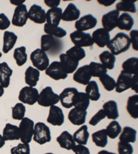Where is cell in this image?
I'll list each match as a JSON object with an SVG mask.
<instances>
[{
	"label": "cell",
	"instance_id": "49",
	"mask_svg": "<svg viewBox=\"0 0 138 154\" xmlns=\"http://www.w3.org/2000/svg\"><path fill=\"white\" fill-rule=\"evenodd\" d=\"M130 39L132 43L133 49L135 51L138 50V30H133L130 32Z\"/></svg>",
	"mask_w": 138,
	"mask_h": 154
},
{
	"label": "cell",
	"instance_id": "52",
	"mask_svg": "<svg viewBox=\"0 0 138 154\" xmlns=\"http://www.w3.org/2000/svg\"><path fill=\"white\" fill-rule=\"evenodd\" d=\"M44 4L50 8H56L60 4L59 0H45Z\"/></svg>",
	"mask_w": 138,
	"mask_h": 154
},
{
	"label": "cell",
	"instance_id": "45",
	"mask_svg": "<svg viewBox=\"0 0 138 154\" xmlns=\"http://www.w3.org/2000/svg\"><path fill=\"white\" fill-rule=\"evenodd\" d=\"M99 79H100V81L106 91H111L115 88L116 81L114 79L112 78L108 74H106L104 75L100 76Z\"/></svg>",
	"mask_w": 138,
	"mask_h": 154
},
{
	"label": "cell",
	"instance_id": "33",
	"mask_svg": "<svg viewBox=\"0 0 138 154\" xmlns=\"http://www.w3.org/2000/svg\"><path fill=\"white\" fill-rule=\"evenodd\" d=\"M85 91L90 100L98 101L100 98L101 94L99 90V86L95 81H91L87 84Z\"/></svg>",
	"mask_w": 138,
	"mask_h": 154
},
{
	"label": "cell",
	"instance_id": "23",
	"mask_svg": "<svg viewBox=\"0 0 138 154\" xmlns=\"http://www.w3.org/2000/svg\"><path fill=\"white\" fill-rule=\"evenodd\" d=\"M60 147L66 150H72L75 146V142L74 141L72 135L69 131H64L57 137L56 139Z\"/></svg>",
	"mask_w": 138,
	"mask_h": 154
},
{
	"label": "cell",
	"instance_id": "39",
	"mask_svg": "<svg viewBox=\"0 0 138 154\" xmlns=\"http://www.w3.org/2000/svg\"><path fill=\"white\" fill-rule=\"evenodd\" d=\"M106 132L107 136L111 139H115L122 131V127L116 120H113L106 127Z\"/></svg>",
	"mask_w": 138,
	"mask_h": 154
},
{
	"label": "cell",
	"instance_id": "48",
	"mask_svg": "<svg viewBox=\"0 0 138 154\" xmlns=\"http://www.w3.org/2000/svg\"><path fill=\"white\" fill-rule=\"evenodd\" d=\"M106 118V114L103 109H101L98 111L96 114L91 118L90 121H89V125L91 126H96L101 120H104Z\"/></svg>",
	"mask_w": 138,
	"mask_h": 154
},
{
	"label": "cell",
	"instance_id": "37",
	"mask_svg": "<svg viewBox=\"0 0 138 154\" xmlns=\"http://www.w3.org/2000/svg\"><path fill=\"white\" fill-rule=\"evenodd\" d=\"M137 63L138 59L137 57L129 58L122 63V70L132 75L137 74Z\"/></svg>",
	"mask_w": 138,
	"mask_h": 154
},
{
	"label": "cell",
	"instance_id": "34",
	"mask_svg": "<svg viewBox=\"0 0 138 154\" xmlns=\"http://www.w3.org/2000/svg\"><path fill=\"white\" fill-rule=\"evenodd\" d=\"M101 64H102L106 69H113L115 67L116 61L115 56L109 51H104L99 56Z\"/></svg>",
	"mask_w": 138,
	"mask_h": 154
},
{
	"label": "cell",
	"instance_id": "1",
	"mask_svg": "<svg viewBox=\"0 0 138 154\" xmlns=\"http://www.w3.org/2000/svg\"><path fill=\"white\" fill-rule=\"evenodd\" d=\"M130 39L129 36L124 32H119L107 43L106 47L110 50V52L115 56L127 52L130 48Z\"/></svg>",
	"mask_w": 138,
	"mask_h": 154
},
{
	"label": "cell",
	"instance_id": "54",
	"mask_svg": "<svg viewBox=\"0 0 138 154\" xmlns=\"http://www.w3.org/2000/svg\"><path fill=\"white\" fill-rule=\"evenodd\" d=\"M115 0H98V2L99 4H100L101 5L104 6H111L113 4L115 3Z\"/></svg>",
	"mask_w": 138,
	"mask_h": 154
},
{
	"label": "cell",
	"instance_id": "40",
	"mask_svg": "<svg viewBox=\"0 0 138 154\" xmlns=\"http://www.w3.org/2000/svg\"><path fill=\"white\" fill-rule=\"evenodd\" d=\"M91 76L99 77L104 75L107 72V69L102 64L96 62H91L88 65Z\"/></svg>",
	"mask_w": 138,
	"mask_h": 154
},
{
	"label": "cell",
	"instance_id": "58",
	"mask_svg": "<svg viewBox=\"0 0 138 154\" xmlns=\"http://www.w3.org/2000/svg\"><path fill=\"white\" fill-rule=\"evenodd\" d=\"M4 94V88L0 85V97H2Z\"/></svg>",
	"mask_w": 138,
	"mask_h": 154
},
{
	"label": "cell",
	"instance_id": "38",
	"mask_svg": "<svg viewBox=\"0 0 138 154\" xmlns=\"http://www.w3.org/2000/svg\"><path fill=\"white\" fill-rule=\"evenodd\" d=\"M26 48L24 46L17 48L14 50L13 57L15 60L16 63L18 66H24L27 61V54H26Z\"/></svg>",
	"mask_w": 138,
	"mask_h": 154
},
{
	"label": "cell",
	"instance_id": "3",
	"mask_svg": "<svg viewBox=\"0 0 138 154\" xmlns=\"http://www.w3.org/2000/svg\"><path fill=\"white\" fill-rule=\"evenodd\" d=\"M33 137L34 141L41 145L49 143L51 140V134L49 127L43 122H37L34 126Z\"/></svg>",
	"mask_w": 138,
	"mask_h": 154
},
{
	"label": "cell",
	"instance_id": "24",
	"mask_svg": "<svg viewBox=\"0 0 138 154\" xmlns=\"http://www.w3.org/2000/svg\"><path fill=\"white\" fill-rule=\"evenodd\" d=\"M80 16V11L74 4L68 5L64 13H62V19L64 21H73L79 19Z\"/></svg>",
	"mask_w": 138,
	"mask_h": 154
},
{
	"label": "cell",
	"instance_id": "30",
	"mask_svg": "<svg viewBox=\"0 0 138 154\" xmlns=\"http://www.w3.org/2000/svg\"><path fill=\"white\" fill-rule=\"evenodd\" d=\"M89 136L90 134L88 131V127L86 125H82L80 128L77 129L73 134L72 138L77 144L85 145L88 143Z\"/></svg>",
	"mask_w": 138,
	"mask_h": 154
},
{
	"label": "cell",
	"instance_id": "2",
	"mask_svg": "<svg viewBox=\"0 0 138 154\" xmlns=\"http://www.w3.org/2000/svg\"><path fill=\"white\" fill-rule=\"evenodd\" d=\"M63 43L60 39L49 35H43L41 37V50L46 53L55 55L61 51Z\"/></svg>",
	"mask_w": 138,
	"mask_h": 154
},
{
	"label": "cell",
	"instance_id": "11",
	"mask_svg": "<svg viewBox=\"0 0 138 154\" xmlns=\"http://www.w3.org/2000/svg\"><path fill=\"white\" fill-rule=\"evenodd\" d=\"M133 75L127 73L122 70L118 76L115 85V91L117 93H122L131 88Z\"/></svg>",
	"mask_w": 138,
	"mask_h": 154
},
{
	"label": "cell",
	"instance_id": "51",
	"mask_svg": "<svg viewBox=\"0 0 138 154\" xmlns=\"http://www.w3.org/2000/svg\"><path fill=\"white\" fill-rule=\"evenodd\" d=\"M72 150L75 154H91L88 148H87L84 145H82V144L75 145L72 148Z\"/></svg>",
	"mask_w": 138,
	"mask_h": 154
},
{
	"label": "cell",
	"instance_id": "20",
	"mask_svg": "<svg viewBox=\"0 0 138 154\" xmlns=\"http://www.w3.org/2000/svg\"><path fill=\"white\" fill-rule=\"evenodd\" d=\"M59 63H61L62 68L67 74L73 73L77 70V67L79 66V61L72 59L65 53L59 55Z\"/></svg>",
	"mask_w": 138,
	"mask_h": 154
},
{
	"label": "cell",
	"instance_id": "47",
	"mask_svg": "<svg viewBox=\"0 0 138 154\" xmlns=\"http://www.w3.org/2000/svg\"><path fill=\"white\" fill-rule=\"evenodd\" d=\"M118 154H133V147L130 143L119 142L117 144Z\"/></svg>",
	"mask_w": 138,
	"mask_h": 154
},
{
	"label": "cell",
	"instance_id": "46",
	"mask_svg": "<svg viewBox=\"0 0 138 154\" xmlns=\"http://www.w3.org/2000/svg\"><path fill=\"white\" fill-rule=\"evenodd\" d=\"M11 154H30V148L29 144L20 143L18 146L11 149Z\"/></svg>",
	"mask_w": 138,
	"mask_h": 154
},
{
	"label": "cell",
	"instance_id": "19",
	"mask_svg": "<svg viewBox=\"0 0 138 154\" xmlns=\"http://www.w3.org/2000/svg\"><path fill=\"white\" fill-rule=\"evenodd\" d=\"M93 42L100 48H104L111 40L110 34L104 28H98L92 34Z\"/></svg>",
	"mask_w": 138,
	"mask_h": 154
},
{
	"label": "cell",
	"instance_id": "55",
	"mask_svg": "<svg viewBox=\"0 0 138 154\" xmlns=\"http://www.w3.org/2000/svg\"><path fill=\"white\" fill-rule=\"evenodd\" d=\"M24 2H25L24 0H21V1H19V0H17V1H14V2L11 1V3L12 4H14V5H15V6H20V5H21V4H23Z\"/></svg>",
	"mask_w": 138,
	"mask_h": 154
},
{
	"label": "cell",
	"instance_id": "60",
	"mask_svg": "<svg viewBox=\"0 0 138 154\" xmlns=\"http://www.w3.org/2000/svg\"><path fill=\"white\" fill-rule=\"evenodd\" d=\"M44 154H54V153H44Z\"/></svg>",
	"mask_w": 138,
	"mask_h": 154
},
{
	"label": "cell",
	"instance_id": "57",
	"mask_svg": "<svg viewBox=\"0 0 138 154\" xmlns=\"http://www.w3.org/2000/svg\"><path fill=\"white\" fill-rule=\"evenodd\" d=\"M98 154H116V153L110 152V151H108L106 150H101L100 151H99Z\"/></svg>",
	"mask_w": 138,
	"mask_h": 154
},
{
	"label": "cell",
	"instance_id": "32",
	"mask_svg": "<svg viewBox=\"0 0 138 154\" xmlns=\"http://www.w3.org/2000/svg\"><path fill=\"white\" fill-rule=\"evenodd\" d=\"M127 111L133 119L138 118V95L135 94L128 98L127 103Z\"/></svg>",
	"mask_w": 138,
	"mask_h": 154
},
{
	"label": "cell",
	"instance_id": "43",
	"mask_svg": "<svg viewBox=\"0 0 138 154\" xmlns=\"http://www.w3.org/2000/svg\"><path fill=\"white\" fill-rule=\"evenodd\" d=\"M25 114L26 107L21 103H17L12 109V118L14 120H21L25 117Z\"/></svg>",
	"mask_w": 138,
	"mask_h": 154
},
{
	"label": "cell",
	"instance_id": "44",
	"mask_svg": "<svg viewBox=\"0 0 138 154\" xmlns=\"http://www.w3.org/2000/svg\"><path fill=\"white\" fill-rule=\"evenodd\" d=\"M116 11L129 12L131 13H136V8L134 2L131 1H122L116 4Z\"/></svg>",
	"mask_w": 138,
	"mask_h": 154
},
{
	"label": "cell",
	"instance_id": "28",
	"mask_svg": "<svg viewBox=\"0 0 138 154\" xmlns=\"http://www.w3.org/2000/svg\"><path fill=\"white\" fill-rule=\"evenodd\" d=\"M18 36L13 32L6 31L4 33L3 48L2 50L4 54H7L13 49L18 40Z\"/></svg>",
	"mask_w": 138,
	"mask_h": 154
},
{
	"label": "cell",
	"instance_id": "53",
	"mask_svg": "<svg viewBox=\"0 0 138 154\" xmlns=\"http://www.w3.org/2000/svg\"><path fill=\"white\" fill-rule=\"evenodd\" d=\"M133 90L135 91L137 94V89H138V76L137 74H135L133 75V83L131 88Z\"/></svg>",
	"mask_w": 138,
	"mask_h": 154
},
{
	"label": "cell",
	"instance_id": "10",
	"mask_svg": "<svg viewBox=\"0 0 138 154\" xmlns=\"http://www.w3.org/2000/svg\"><path fill=\"white\" fill-rule=\"evenodd\" d=\"M28 19L27 7L23 4L17 6L14 9L11 23L17 27H23L27 22Z\"/></svg>",
	"mask_w": 138,
	"mask_h": 154
},
{
	"label": "cell",
	"instance_id": "5",
	"mask_svg": "<svg viewBox=\"0 0 138 154\" xmlns=\"http://www.w3.org/2000/svg\"><path fill=\"white\" fill-rule=\"evenodd\" d=\"M34 122L28 118L24 117L21 120L19 125V133H20L21 142L24 144H29L32 140L34 131Z\"/></svg>",
	"mask_w": 138,
	"mask_h": 154
},
{
	"label": "cell",
	"instance_id": "6",
	"mask_svg": "<svg viewBox=\"0 0 138 154\" xmlns=\"http://www.w3.org/2000/svg\"><path fill=\"white\" fill-rule=\"evenodd\" d=\"M30 59L34 67L39 71H44L49 66L47 54L41 49H36L31 53Z\"/></svg>",
	"mask_w": 138,
	"mask_h": 154
},
{
	"label": "cell",
	"instance_id": "29",
	"mask_svg": "<svg viewBox=\"0 0 138 154\" xmlns=\"http://www.w3.org/2000/svg\"><path fill=\"white\" fill-rule=\"evenodd\" d=\"M134 24V20L129 13H124L119 16L117 22V27L122 30L130 31Z\"/></svg>",
	"mask_w": 138,
	"mask_h": 154
},
{
	"label": "cell",
	"instance_id": "18",
	"mask_svg": "<svg viewBox=\"0 0 138 154\" xmlns=\"http://www.w3.org/2000/svg\"><path fill=\"white\" fill-rule=\"evenodd\" d=\"M91 75L88 65L83 66L77 69L73 74V81L83 85H87L91 81Z\"/></svg>",
	"mask_w": 138,
	"mask_h": 154
},
{
	"label": "cell",
	"instance_id": "7",
	"mask_svg": "<svg viewBox=\"0 0 138 154\" xmlns=\"http://www.w3.org/2000/svg\"><path fill=\"white\" fill-rule=\"evenodd\" d=\"M70 38L75 46L79 48L91 47L94 44L93 38L89 33L76 30L70 35Z\"/></svg>",
	"mask_w": 138,
	"mask_h": 154
},
{
	"label": "cell",
	"instance_id": "4",
	"mask_svg": "<svg viewBox=\"0 0 138 154\" xmlns=\"http://www.w3.org/2000/svg\"><path fill=\"white\" fill-rule=\"evenodd\" d=\"M59 102V95L53 91L51 87H47L43 88L39 94L37 103L42 107H50L56 105Z\"/></svg>",
	"mask_w": 138,
	"mask_h": 154
},
{
	"label": "cell",
	"instance_id": "21",
	"mask_svg": "<svg viewBox=\"0 0 138 154\" xmlns=\"http://www.w3.org/2000/svg\"><path fill=\"white\" fill-rule=\"evenodd\" d=\"M13 72V69L7 63L3 62L0 63V85L4 88H8Z\"/></svg>",
	"mask_w": 138,
	"mask_h": 154
},
{
	"label": "cell",
	"instance_id": "41",
	"mask_svg": "<svg viewBox=\"0 0 138 154\" xmlns=\"http://www.w3.org/2000/svg\"><path fill=\"white\" fill-rule=\"evenodd\" d=\"M89 105H90V99L86 94V93L79 92L75 101L74 107L86 111L89 107Z\"/></svg>",
	"mask_w": 138,
	"mask_h": 154
},
{
	"label": "cell",
	"instance_id": "42",
	"mask_svg": "<svg viewBox=\"0 0 138 154\" xmlns=\"http://www.w3.org/2000/svg\"><path fill=\"white\" fill-rule=\"evenodd\" d=\"M68 57L71 58L75 61H79L83 59L86 57V52L82 48H79L77 46L72 47L71 49L68 50L65 53Z\"/></svg>",
	"mask_w": 138,
	"mask_h": 154
},
{
	"label": "cell",
	"instance_id": "50",
	"mask_svg": "<svg viewBox=\"0 0 138 154\" xmlns=\"http://www.w3.org/2000/svg\"><path fill=\"white\" fill-rule=\"evenodd\" d=\"M11 25V21L4 13L0 14V30H4L8 28Z\"/></svg>",
	"mask_w": 138,
	"mask_h": 154
},
{
	"label": "cell",
	"instance_id": "14",
	"mask_svg": "<svg viewBox=\"0 0 138 154\" xmlns=\"http://www.w3.org/2000/svg\"><path fill=\"white\" fill-rule=\"evenodd\" d=\"M47 120L53 126H62L64 122V115L61 108L56 105L50 106Z\"/></svg>",
	"mask_w": 138,
	"mask_h": 154
},
{
	"label": "cell",
	"instance_id": "31",
	"mask_svg": "<svg viewBox=\"0 0 138 154\" xmlns=\"http://www.w3.org/2000/svg\"><path fill=\"white\" fill-rule=\"evenodd\" d=\"M119 137L120 142L134 143L137 140V131L130 127H124Z\"/></svg>",
	"mask_w": 138,
	"mask_h": 154
},
{
	"label": "cell",
	"instance_id": "15",
	"mask_svg": "<svg viewBox=\"0 0 138 154\" xmlns=\"http://www.w3.org/2000/svg\"><path fill=\"white\" fill-rule=\"evenodd\" d=\"M97 23H98L97 19L92 14H88L78 19L75 23V28L77 29V31L84 32V31L94 28Z\"/></svg>",
	"mask_w": 138,
	"mask_h": 154
},
{
	"label": "cell",
	"instance_id": "12",
	"mask_svg": "<svg viewBox=\"0 0 138 154\" xmlns=\"http://www.w3.org/2000/svg\"><path fill=\"white\" fill-rule=\"evenodd\" d=\"M120 16V12L113 10L104 14L101 18V25L107 32H111L117 27V22Z\"/></svg>",
	"mask_w": 138,
	"mask_h": 154
},
{
	"label": "cell",
	"instance_id": "25",
	"mask_svg": "<svg viewBox=\"0 0 138 154\" xmlns=\"http://www.w3.org/2000/svg\"><path fill=\"white\" fill-rule=\"evenodd\" d=\"M3 138L5 141L18 140L20 139L19 127L11 123H7L3 130Z\"/></svg>",
	"mask_w": 138,
	"mask_h": 154
},
{
	"label": "cell",
	"instance_id": "22",
	"mask_svg": "<svg viewBox=\"0 0 138 154\" xmlns=\"http://www.w3.org/2000/svg\"><path fill=\"white\" fill-rule=\"evenodd\" d=\"M62 9L61 8H50L46 13V21L47 23L53 26H58L62 19Z\"/></svg>",
	"mask_w": 138,
	"mask_h": 154
},
{
	"label": "cell",
	"instance_id": "8",
	"mask_svg": "<svg viewBox=\"0 0 138 154\" xmlns=\"http://www.w3.org/2000/svg\"><path fill=\"white\" fill-rule=\"evenodd\" d=\"M39 91L37 89L32 87L26 86L19 91L18 98L22 103L33 105L37 102Z\"/></svg>",
	"mask_w": 138,
	"mask_h": 154
},
{
	"label": "cell",
	"instance_id": "9",
	"mask_svg": "<svg viewBox=\"0 0 138 154\" xmlns=\"http://www.w3.org/2000/svg\"><path fill=\"white\" fill-rule=\"evenodd\" d=\"M78 93V90L75 88H65L59 95V101L63 107L66 109H70L73 107Z\"/></svg>",
	"mask_w": 138,
	"mask_h": 154
},
{
	"label": "cell",
	"instance_id": "36",
	"mask_svg": "<svg viewBox=\"0 0 138 154\" xmlns=\"http://www.w3.org/2000/svg\"><path fill=\"white\" fill-rule=\"evenodd\" d=\"M43 30L47 35H51L53 37L57 38H61L64 37L66 35V31L58 26H53L49 25L48 23L44 24V27H43Z\"/></svg>",
	"mask_w": 138,
	"mask_h": 154
},
{
	"label": "cell",
	"instance_id": "35",
	"mask_svg": "<svg viewBox=\"0 0 138 154\" xmlns=\"http://www.w3.org/2000/svg\"><path fill=\"white\" fill-rule=\"evenodd\" d=\"M92 140L97 146L104 148L108 144V136L105 129H101L92 134Z\"/></svg>",
	"mask_w": 138,
	"mask_h": 154
},
{
	"label": "cell",
	"instance_id": "13",
	"mask_svg": "<svg viewBox=\"0 0 138 154\" xmlns=\"http://www.w3.org/2000/svg\"><path fill=\"white\" fill-rule=\"evenodd\" d=\"M45 74L55 81L66 79L68 74L62 68L61 63L59 61H53L46 69Z\"/></svg>",
	"mask_w": 138,
	"mask_h": 154
},
{
	"label": "cell",
	"instance_id": "26",
	"mask_svg": "<svg viewBox=\"0 0 138 154\" xmlns=\"http://www.w3.org/2000/svg\"><path fill=\"white\" fill-rule=\"evenodd\" d=\"M102 109L104 111L106 117L108 119L115 120L119 118L117 104L115 100H108L102 106Z\"/></svg>",
	"mask_w": 138,
	"mask_h": 154
},
{
	"label": "cell",
	"instance_id": "27",
	"mask_svg": "<svg viewBox=\"0 0 138 154\" xmlns=\"http://www.w3.org/2000/svg\"><path fill=\"white\" fill-rule=\"evenodd\" d=\"M40 76V71L35 67L29 66L25 72V82L29 87L35 88Z\"/></svg>",
	"mask_w": 138,
	"mask_h": 154
},
{
	"label": "cell",
	"instance_id": "17",
	"mask_svg": "<svg viewBox=\"0 0 138 154\" xmlns=\"http://www.w3.org/2000/svg\"><path fill=\"white\" fill-rule=\"evenodd\" d=\"M86 116V111L74 107L69 112L68 119L72 125H76V126H80L85 123Z\"/></svg>",
	"mask_w": 138,
	"mask_h": 154
},
{
	"label": "cell",
	"instance_id": "56",
	"mask_svg": "<svg viewBox=\"0 0 138 154\" xmlns=\"http://www.w3.org/2000/svg\"><path fill=\"white\" fill-rule=\"evenodd\" d=\"M5 142L6 141L4 140L3 136L0 134V149L3 147V146L5 145Z\"/></svg>",
	"mask_w": 138,
	"mask_h": 154
},
{
	"label": "cell",
	"instance_id": "16",
	"mask_svg": "<svg viewBox=\"0 0 138 154\" xmlns=\"http://www.w3.org/2000/svg\"><path fill=\"white\" fill-rule=\"evenodd\" d=\"M46 11L37 4H33L28 11V17L36 23L42 24L46 22Z\"/></svg>",
	"mask_w": 138,
	"mask_h": 154
},
{
	"label": "cell",
	"instance_id": "59",
	"mask_svg": "<svg viewBox=\"0 0 138 154\" xmlns=\"http://www.w3.org/2000/svg\"><path fill=\"white\" fill-rule=\"evenodd\" d=\"M2 53L1 52H0V58L2 57Z\"/></svg>",
	"mask_w": 138,
	"mask_h": 154
}]
</instances>
